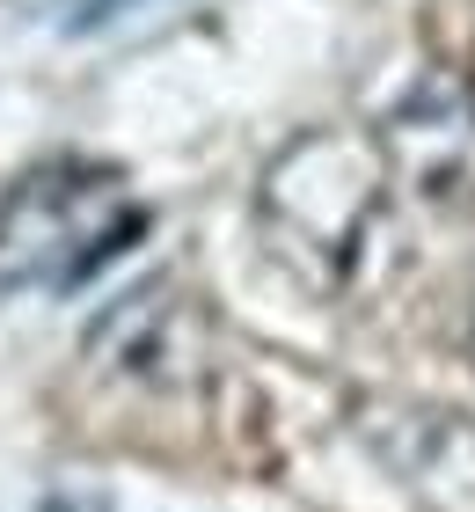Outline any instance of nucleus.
I'll use <instances>...</instances> for the list:
<instances>
[{
    "label": "nucleus",
    "mask_w": 475,
    "mask_h": 512,
    "mask_svg": "<svg viewBox=\"0 0 475 512\" xmlns=\"http://www.w3.org/2000/svg\"><path fill=\"white\" fill-rule=\"evenodd\" d=\"M183 337H190V315H183V293L176 286H147L132 293L125 308H110L95 322V359L117 366L125 381H176L183 374Z\"/></svg>",
    "instance_id": "obj_5"
},
{
    "label": "nucleus",
    "mask_w": 475,
    "mask_h": 512,
    "mask_svg": "<svg viewBox=\"0 0 475 512\" xmlns=\"http://www.w3.org/2000/svg\"><path fill=\"white\" fill-rule=\"evenodd\" d=\"M147 205L117 169L95 161H44L0 198V293H74L139 242Z\"/></svg>",
    "instance_id": "obj_1"
},
{
    "label": "nucleus",
    "mask_w": 475,
    "mask_h": 512,
    "mask_svg": "<svg viewBox=\"0 0 475 512\" xmlns=\"http://www.w3.org/2000/svg\"><path fill=\"white\" fill-rule=\"evenodd\" d=\"M359 439L424 512H475V417L395 395L359 410Z\"/></svg>",
    "instance_id": "obj_4"
},
{
    "label": "nucleus",
    "mask_w": 475,
    "mask_h": 512,
    "mask_svg": "<svg viewBox=\"0 0 475 512\" xmlns=\"http://www.w3.org/2000/svg\"><path fill=\"white\" fill-rule=\"evenodd\" d=\"M468 352H475V322H468Z\"/></svg>",
    "instance_id": "obj_6"
},
{
    "label": "nucleus",
    "mask_w": 475,
    "mask_h": 512,
    "mask_svg": "<svg viewBox=\"0 0 475 512\" xmlns=\"http://www.w3.org/2000/svg\"><path fill=\"white\" fill-rule=\"evenodd\" d=\"M388 198V161L380 139H351V132H315L300 147H285L264 176V213L293 249L322 256V271H344L359 256L366 227L380 220Z\"/></svg>",
    "instance_id": "obj_2"
},
{
    "label": "nucleus",
    "mask_w": 475,
    "mask_h": 512,
    "mask_svg": "<svg viewBox=\"0 0 475 512\" xmlns=\"http://www.w3.org/2000/svg\"><path fill=\"white\" fill-rule=\"evenodd\" d=\"M388 183H402L432 213H475V88L417 81L380 125Z\"/></svg>",
    "instance_id": "obj_3"
}]
</instances>
